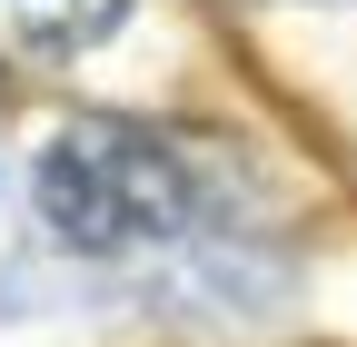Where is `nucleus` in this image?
Here are the masks:
<instances>
[{
    "instance_id": "f257e3e1",
    "label": "nucleus",
    "mask_w": 357,
    "mask_h": 347,
    "mask_svg": "<svg viewBox=\"0 0 357 347\" xmlns=\"http://www.w3.org/2000/svg\"><path fill=\"white\" fill-rule=\"evenodd\" d=\"M40 219L89 258H139L199 219V169L159 119L89 109L40 149Z\"/></svg>"
},
{
    "instance_id": "f03ea898",
    "label": "nucleus",
    "mask_w": 357,
    "mask_h": 347,
    "mask_svg": "<svg viewBox=\"0 0 357 347\" xmlns=\"http://www.w3.org/2000/svg\"><path fill=\"white\" fill-rule=\"evenodd\" d=\"M119 20H129V0H0V50L70 60V50H100Z\"/></svg>"
}]
</instances>
